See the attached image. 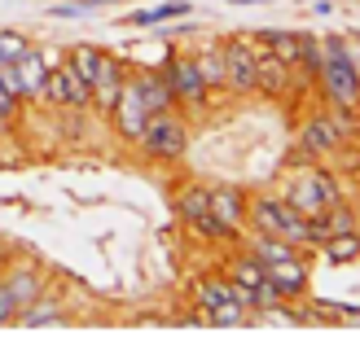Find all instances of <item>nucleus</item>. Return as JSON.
<instances>
[{
    "label": "nucleus",
    "instance_id": "1",
    "mask_svg": "<svg viewBox=\"0 0 360 346\" xmlns=\"http://www.w3.org/2000/svg\"><path fill=\"white\" fill-rule=\"evenodd\" d=\"M246 224L255 228V232H268V237H281V241H290L299 250H308L312 246V224H308V215H299L285 197H273V193H264V197H250V206H246Z\"/></svg>",
    "mask_w": 360,
    "mask_h": 346
},
{
    "label": "nucleus",
    "instance_id": "28",
    "mask_svg": "<svg viewBox=\"0 0 360 346\" xmlns=\"http://www.w3.org/2000/svg\"><path fill=\"white\" fill-rule=\"evenodd\" d=\"M202 320H211V324H246V307L242 302H220V307H211Z\"/></svg>",
    "mask_w": 360,
    "mask_h": 346
},
{
    "label": "nucleus",
    "instance_id": "22",
    "mask_svg": "<svg viewBox=\"0 0 360 346\" xmlns=\"http://www.w3.org/2000/svg\"><path fill=\"white\" fill-rule=\"evenodd\" d=\"M264 48H273L285 66L299 70V58H303V31H264Z\"/></svg>",
    "mask_w": 360,
    "mask_h": 346
},
{
    "label": "nucleus",
    "instance_id": "6",
    "mask_svg": "<svg viewBox=\"0 0 360 346\" xmlns=\"http://www.w3.org/2000/svg\"><path fill=\"white\" fill-rule=\"evenodd\" d=\"M176 215H180V224H189L207 241H233V232L211 215V189H202V185H185L176 193Z\"/></svg>",
    "mask_w": 360,
    "mask_h": 346
},
{
    "label": "nucleus",
    "instance_id": "5",
    "mask_svg": "<svg viewBox=\"0 0 360 346\" xmlns=\"http://www.w3.org/2000/svg\"><path fill=\"white\" fill-rule=\"evenodd\" d=\"M40 101H49L53 110H66V114H84V110H93V88H88L75 75V66L62 58V62L49 66V79H44V97Z\"/></svg>",
    "mask_w": 360,
    "mask_h": 346
},
{
    "label": "nucleus",
    "instance_id": "17",
    "mask_svg": "<svg viewBox=\"0 0 360 346\" xmlns=\"http://www.w3.org/2000/svg\"><path fill=\"white\" fill-rule=\"evenodd\" d=\"M128 79L136 84V93H141V101H146L150 114L172 110V105H176V93H172V84H167L163 70H136V75H128Z\"/></svg>",
    "mask_w": 360,
    "mask_h": 346
},
{
    "label": "nucleus",
    "instance_id": "29",
    "mask_svg": "<svg viewBox=\"0 0 360 346\" xmlns=\"http://www.w3.org/2000/svg\"><path fill=\"white\" fill-rule=\"evenodd\" d=\"M18 312H22V307H18V298L9 294L5 285H0V324H13V316H18Z\"/></svg>",
    "mask_w": 360,
    "mask_h": 346
},
{
    "label": "nucleus",
    "instance_id": "4",
    "mask_svg": "<svg viewBox=\"0 0 360 346\" xmlns=\"http://www.w3.org/2000/svg\"><path fill=\"white\" fill-rule=\"evenodd\" d=\"M285 202H290L299 215H321V211H330L334 202H343V189H338V180L330 171H321V167H308V171H299L290 180V189H285Z\"/></svg>",
    "mask_w": 360,
    "mask_h": 346
},
{
    "label": "nucleus",
    "instance_id": "19",
    "mask_svg": "<svg viewBox=\"0 0 360 346\" xmlns=\"http://www.w3.org/2000/svg\"><path fill=\"white\" fill-rule=\"evenodd\" d=\"M193 302H198V312H211V307H220V302H238V289H233L229 277H198L193 281Z\"/></svg>",
    "mask_w": 360,
    "mask_h": 346
},
{
    "label": "nucleus",
    "instance_id": "27",
    "mask_svg": "<svg viewBox=\"0 0 360 346\" xmlns=\"http://www.w3.org/2000/svg\"><path fill=\"white\" fill-rule=\"evenodd\" d=\"M185 13H189V5H158V9L132 13L128 22H132V27H158V22H167V18H185Z\"/></svg>",
    "mask_w": 360,
    "mask_h": 346
},
{
    "label": "nucleus",
    "instance_id": "31",
    "mask_svg": "<svg viewBox=\"0 0 360 346\" xmlns=\"http://www.w3.org/2000/svg\"><path fill=\"white\" fill-rule=\"evenodd\" d=\"M229 5H268V0H229Z\"/></svg>",
    "mask_w": 360,
    "mask_h": 346
},
{
    "label": "nucleus",
    "instance_id": "23",
    "mask_svg": "<svg viewBox=\"0 0 360 346\" xmlns=\"http://www.w3.org/2000/svg\"><path fill=\"white\" fill-rule=\"evenodd\" d=\"M255 259L268 267V263H277V259H290V254H299V246H290V241H281V237H268V232H255L250 237V246H246Z\"/></svg>",
    "mask_w": 360,
    "mask_h": 346
},
{
    "label": "nucleus",
    "instance_id": "10",
    "mask_svg": "<svg viewBox=\"0 0 360 346\" xmlns=\"http://www.w3.org/2000/svg\"><path fill=\"white\" fill-rule=\"evenodd\" d=\"M299 145L308 158H326V154H338L343 149V127H338L334 114H316L299 127Z\"/></svg>",
    "mask_w": 360,
    "mask_h": 346
},
{
    "label": "nucleus",
    "instance_id": "15",
    "mask_svg": "<svg viewBox=\"0 0 360 346\" xmlns=\"http://www.w3.org/2000/svg\"><path fill=\"white\" fill-rule=\"evenodd\" d=\"M290 70H295V66H285L273 48H259V53H255V93L281 97L285 88H290Z\"/></svg>",
    "mask_w": 360,
    "mask_h": 346
},
{
    "label": "nucleus",
    "instance_id": "13",
    "mask_svg": "<svg viewBox=\"0 0 360 346\" xmlns=\"http://www.w3.org/2000/svg\"><path fill=\"white\" fill-rule=\"evenodd\" d=\"M246 206H250V197H246L238 185H215V189H211V215H215V220H220L233 237L246 228Z\"/></svg>",
    "mask_w": 360,
    "mask_h": 346
},
{
    "label": "nucleus",
    "instance_id": "24",
    "mask_svg": "<svg viewBox=\"0 0 360 346\" xmlns=\"http://www.w3.org/2000/svg\"><path fill=\"white\" fill-rule=\"evenodd\" d=\"M321 250H326L330 263H352V259H360V232L356 228L338 232V237H330V241H321Z\"/></svg>",
    "mask_w": 360,
    "mask_h": 346
},
{
    "label": "nucleus",
    "instance_id": "26",
    "mask_svg": "<svg viewBox=\"0 0 360 346\" xmlns=\"http://www.w3.org/2000/svg\"><path fill=\"white\" fill-rule=\"evenodd\" d=\"M35 44H31V35L27 31H0V62H18V58H27Z\"/></svg>",
    "mask_w": 360,
    "mask_h": 346
},
{
    "label": "nucleus",
    "instance_id": "12",
    "mask_svg": "<svg viewBox=\"0 0 360 346\" xmlns=\"http://www.w3.org/2000/svg\"><path fill=\"white\" fill-rule=\"evenodd\" d=\"M224 277L233 281V289H238V302L246 307V312H255V289L268 281V272H264V263L255 259V254H238V259H233L229 263V272H224Z\"/></svg>",
    "mask_w": 360,
    "mask_h": 346
},
{
    "label": "nucleus",
    "instance_id": "20",
    "mask_svg": "<svg viewBox=\"0 0 360 346\" xmlns=\"http://www.w3.org/2000/svg\"><path fill=\"white\" fill-rule=\"evenodd\" d=\"M62 320H66V307L58 298H44V294L13 316V324H27V329H35V324H62Z\"/></svg>",
    "mask_w": 360,
    "mask_h": 346
},
{
    "label": "nucleus",
    "instance_id": "7",
    "mask_svg": "<svg viewBox=\"0 0 360 346\" xmlns=\"http://www.w3.org/2000/svg\"><path fill=\"white\" fill-rule=\"evenodd\" d=\"M163 75L172 84V93H176V105H185V110H202L207 105V79H202V70H198L193 58H185V53H172V58L163 62Z\"/></svg>",
    "mask_w": 360,
    "mask_h": 346
},
{
    "label": "nucleus",
    "instance_id": "25",
    "mask_svg": "<svg viewBox=\"0 0 360 346\" xmlns=\"http://www.w3.org/2000/svg\"><path fill=\"white\" fill-rule=\"evenodd\" d=\"M198 70H202V79H207V88H224V53H220V44H211V48H202L198 53Z\"/></svg>",
    "mask_w": 360,
    "mask_h": 346
},
{
    "label": "nucleus",
    "instance_id": "18",
    "mask_svg": "<svg viewBox=\"0 0 360 346\" xmlns=\"http://www.w3.org/2000/svg\"><path fill=\"white\" fill-rule=\"evenodd\" d=\"M18 84H22V101H40L44 97V79H49V62L40 48H31L27 58H18Z\"/></svg>",
    "mask_w": 360,
    "mask_h": 346
},
{
    "label": "nucleus",
    "instance_id": "2",
    "mask_svg": "<svg viewBox=\"0 0 360 346\" xmlns=\"http://www.w3.org/2000/svg\"><path fill=\"white\" fill-rule=\"evenodd\" d=\"M321 44H326V62H321V75H316L321 88H326V97L338 110H356L360 105V75H356V66L343 48V35H330Z\"/></svg>",
    "mask_w": 360,
    "mask_h": 346
},
{
    "label": "nucleus",
    "instance_id": "30",
    "mask_svg": "<svg viewBox=\"0 0 360 346\" xmlns=\"http://www.w3.org/2000/svg\"><path fill=\"white\" fill-rule=\"evenodd\" d=\"M18 110H22V101H18V97L9 93V88H5V84H0V114H5V119L13 123V119H18Z\"/></svg>",
    "mask_w": 360,
    "mask_h": 346
},
{
    "label": "nucleus",
    "instance_id": "21",
    "mask_svg": "<svg viewBox=\"0 0 360 346\" xmlns=\"http://www.w3.org/2000/svg\"><path fill=\"white\" fill-rule=\"evenodd\" d=\"M101 58H105V48H97V44H70L66 48V62L75 66V75L93 88V79H97V70H101Z\"/></svg>",
    "mask_w": 360,
    "mask_h": 346
},
{
    "label": "nucleus",
    "instance_id": "3",
    "mask_svg": "<svg viewBox=\"0 0 360 346\" xmlns=\"http://www.w3.org/2000/svg\"><path fill=\"white\" fill-rule=\"evenodd\" d=\"M141 154H146L150 162H180L185 158V149H189V123L176 114V105L172 110H158V114H150V123H146V132H141Z\"/></svg>",
    "mask_w": 360,
    "mask_h": 346
},
{
    "label": "nucleus",
    "instance_id": "9",
    "mask_svg": "<svg viewBox=\"0 0 360 346\" xmlns=\"http://www.w3.org/2000/svg\"><path fill=\"white\" fill-rule=\"evenodd\" d=\"M110 123H115V132L128 140V145H136V140H141V132H146L150 110H146V101H141V93H136V84H132V79L123 84V93H119L115 110H110Z\"/></svg>",
    "mask_w": 360,
    "mask_h": 346
},
{
    "label": "nucleus",
    "instance_id": "8",
    "mask_svg": "<svg viewBox=\"0 0 360 346\" xmlns=\"http://www.w3.org/2000/svg\"><path fill=\"white\" fill-rule=\"evenodd\" d=\"M224 53V88H233V93H255V44L242 40V35H233V40L220 44Z\"/></svg>",
    "mask_w": 360,
    "mask_h": 346
},
{
    "label": "nucleus",
    "instance_id": "16",
    "mask_svg": "<svg viewBox=\"0 0 360 346\" xmlns=\"http://www.w3.org/2000/svg\"><path fill=\"white\" fill-rule=\"evenodd\" d=\"M0 285L18 298V307H27V302H35V298L44 294L49 281H44V272L35 267V263H13L9 272H0Z\"/></svg>",
    "mask_w": 360,
    "mask_h": 346
},
{
    "label": "nucleus",
    "instance_id": "14",
    "mask_svg": "<svg viewBox=\"0 0 360 346\" xmlns=\"http://www.w3.org/2000/svg\"><path fill=\"white\" fill-rule=\"evenodd\" d=\"M268 281L277 285V294L290 302V298H303L308 294V263H303V250L290 254V259H277V263H268Z\"/></svg>",
    "mask_w": 360,
    "mask_h": 346
},
{
    "label": "nucleus",
    "instance_id": "11",
    "mask_svg": "<svg viewBox=\"0 0 360 346\" xmlns=\"http://www.w3.org/2000/svg\"><path fill=\"white\" fill-rule=\"evenodd\" d=\"M123 84H128V66H123L115 53H105V58H101V70H97V79H93V110L110 114V110H115V101H119V93H123Z\"/></svg>",
    "mask_w": 360,
    "mask_h": 346
}]
</instances>
